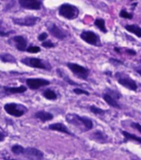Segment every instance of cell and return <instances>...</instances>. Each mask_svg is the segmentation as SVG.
I'll use <instances>...</instances> for the list:
<instances>
[{
  "mask_svg": "<svg viewBox=\"0 0 141 160\" xmlns=\"http://www.w3.org/2000/svg\"><path fill=\"white\" fill-rule=\"evenodd\" d=\"M137 72H138V73L141 76V69H139V70H137Z\"/></svg>",
  "mask_w": 141,
  "mask_h": 160,
  "instance_id": "cell-37",
  "label": "cell"
},
{
  "mask_svg": "<svg viewBox=\"0 0 141 160\" xmlns=\"http://www.w3.org/2000/svg\"><path fill=\"white\" fill-rule=\"evenodd\" d=\"M73 92L76 93L77 95H81V94H84L86 95V96H89V93L86 91H84V90L79 89V88H75V89H73Z\"/></svg>",
  "mask_w": 141,
  "mask_h": 160,
  "instance_id": "cell-30",
  "label": "cell"
},
{
  "mask_svg": "<svg viewBox=\"0 0 141 160\" xmlns=\"http://www.w3.org/2000/svg\"><path fill=\"white\" fill-rule=\"evenodd\" d=\"M66 120L68 123L73 124L74 126H77L79 128L83 130V128H84V131H88L90 129L93 128V122L92 121L88 118L85 117H80V116L77 115V114H73V113H68V115L66 116Z\"/></svg>",
  "mask_w": 141,
  "mask_h": 160,
  "instance_id": "cell-1",
  "label": "cell"
},
{
  "mask_svg": "<svg viewBox=\"0 0 141 160\" xmlns=\"http://www.w3.org/2000/svg\"><path fill=\"white\" fill-rule=\"evenodd\" d=\"M104 99H105V102H106L109 105L113 107V108H119V109L121 108H120V106L119 105V103L117 102V100L115 99V98H114V97H113L110 94L104 95Z\"/></svg>",
  "mask_w": 141,
  "mask_h": 160,
  "instance_id": "cell-17",
  "label": "cell"
},
{
  "mask_svg": "<svg viewBox=\"0 0 141 160\" xmlns=\"http://www.w3.org/2000/svg\"><path fill=\"white\" fill-rule=\"evenodd\" d=\"M35 118L39 119L42 122H47L53 119V115L51 113L45 112V111H40L35 113Z\"/></svg>",
  "mask_w": 141,
  "mask_h": 160,
  "instance_id": "cell-16",
  "label": "cell"
},
{
  "mask_svg": "<svg viewBox=\"0 0 141 160\" xmlns=\"http://www.w3.org/2000/svg\"><path fill=\"white\" fill-rule=\"evenodd\" d=\"M22 8L32 10H39L41 8V3L39 0H19Z\"/></svg>",
  "mask_w": 141,
  "mask_h": 160,
  "instance_id": "cell-11",
  "label": "cell"
},
{
  "mask_svg": "<svg viewBox=\"0 0 141 160\" xmlns=\"http://www.w3.org/2000/svg\"><path fill=\"white\" fill-rule=\"evenodd\" d=\"M24 148L20 146V145H14L13 146L12 148V152L14 153V154H17V155H19V154H23L24 152Z\"/></svg>",
  "mask_w": 141,
  "mask_h": 160,
  "instance_id": "cell-24",
  "label": "cell"
},
{
  "mask_svg": "<svg viewBox=\"0 0 141 160\" xmlns=\"http://www.w3.org/2000/svg\"><path fill=\"white\" fill-rule=\"evenodd\" d=\"M68 67L71 70V71L73 74H75L76 76L82 79H87V77L89 76V70L84 66H79L78 64L75 63H68L67 64Z\"/></svg>",
  "mask_w": 141,
  "mask_h": 160,
  "instance_id": "cell-5",
  "label": "cell"
},
{
  "mask_svg": "<svg viewBox=\"0 0 141 160\" xmlns=\"http://www.w3.org/2000/svg\"><path fill=\"white\" fill-rule=\"evenodd\" d=\"M26 50L30 53H37L40 51V48L38 47V46H29V47L27 48Z\"/></svg>",
  "mask_w": 141,
  "mask_h": 160,
  "instance_id": "cell-29",
  "label": "cell"
},
{
  "mask_svg": "<svg viewBox=\"0 0 141 160\" xmlns=\"http://www.w3.org/2000/svg\"><path fill=\"white\" fill-rule=\"evenodd\" d=\"M115 51H117V52L120 53V50H119V49H118V48H115Z\"/></svg>",
  "mask_w": 141,
  "mask_h": 160,
  "instance_id": "cell-38",
  "label": "cell"
},
{
  "mask_svg": "<svg viewBox=\"0 0 141 160\" xmlns=\"http://www.w3.org/2000/svg\"><path fill=\"white\" fill-rule=\"evenodd\" d=\"M48 29H49V31L51 33V34L55 37V38H57L59 39H65L68 34L64 32L63 30H62L61 29H59V27L57 26L56 24H49V25L48 26Z\"/></svg>",
  "mask_w": 141,
  "mask_h": 160,
  "instance_id": "cell-12",
  "label": "cell"
},
{
  "mask_svg": "<svg viewBox=\"0 0 141 160\" xmlns=\"http://www.w3.org/2000/svg\"><path fill=\"white\" fill-rule=\"evenodd\" d=\"M91 138L94 139V141H97V142H100V143L108 142V136L101 131L94 132V133H92Z\"/></svg>",
  "mask_w": 141,
  "mask_h": 160,
  "instance_id": "cell-15",
  "label": "cell"
},
{
  "mask_svg": "<svg viewBox=\"0 0 141 160\" xmlns=\"http://www.w3.org/2000/svg\"><path fill=\"white\" fill-rule=\"evenodd\" d=\"M4 110L10 115L19 118L27 112V108L24 106L16 104V103H8L4 106Z\"/></svg>",
  "mask_w": 141,
  "mask_h": 160,
  "instance_id": "cell-3",
  "label": "cell"
},
{
  "mask_svg": "<svg viewBox=\"0 0 141 160\" xmlns=\"http://www.w3.org/2000/svg\"><path fill=\"white\" fill-rule=\"evenodd\" d=\"M131 126L133 127L134 128L137 129L139 132L141 133V125L140 124H139L138 122H133V123L131 124Z\"/></svg>",
  "mask_w": 141,
  "mask_h": 160,
  "instance_id": "cell-32",
  "label": "cell"
},
{
  "mask_svg": "<svg viewBox=\"0 0 141 160\" xmlns=\"http://www.w3.org/2000/svg\"><path fill=\"white\" fill-rule=\"evenodd\" d=\"M126 53H128L129 55H136L135 51H134V50H126Z\"/></svg>",
  "mask_w": 141,
  "mask_h": 160,
  "instance_id": "cell-35",
  "label": "cell"
},
{
  "mask_svg": "<svg viewBox=\"0 0 141 160\" xmlns=\"http://www.w3.org/2000/svg\"><path fill=\"white\" fill-rule=\"evenodd\" d=\"M23 154L25 155L29 160H42L44 158V153L34 148H28L24 149Z\"/></svg>",
  "mask_w": 141,
  "mask_h": 160,
  "instance_id": "cell-8",
  "label": "cell"
},
{
  "mask_svg": "<svg viewBox=\"0 0 141 160\" xmlns=\"http://www.w3.org/2000/svg\"><path fill=\"white\" fill-rule=\"evenodd\" d=\"M44 96L45 98H47L49 100H55L57 98V95L55 94V92H54L51 90H46L44 92Z\"/></svg>",
  "mask_w": 141,
  "mask_h": 160,
  "instance_id": "cell-23",
  "label": "cell"
},
{
  "mask_svg": "<svg viewBox=\"0 0 141 160\" xmlns=\"http://www.w3.org/2000/svg\"><path fill=\"white\" fill-rule=\"evenodd\" d=\"M59 14L68 19H74L78 17V9L75 6L69 4V3H64L63 5L60 6Z\"/></svg>",
  "mask_w": 141,
  "mask_h": 160,
  "instance_id": "cell-2",
  "label": "cell"
},
{
  "mask_svg": "<svg viewBox=\"0 0 141 160\" xmlns=\"http://www.w3.org/2000/svg\"><path fill=\"white\" fill-rule=\"evenodd\" d=\"M47 37L48 34H46V33H42V34L38 37V39H39V40H40V41H43V40H45V39H47Z\"/></svg>",
  "mask_w": 141,
  "mask_h": 160,
  "instance_id": "cell-33",
  "label": "cell"
},
{
  "mask_svg": "<svg viewBox=\"0 0 141 160\" xmlns=\"http://www.w3.org/2000/svg\"><path fill=\"white\" fill-rule=\"evenodd\" d=\"M5 160H15V159H10V158H5Z\"/></svg>",
  "mask_w": 141,
  "mask_h": 160,
  "instance_id": "cell-39",
  "label": "cell"
},
{
  "mask_svg": "<svg viewBox=\"0 0 141 160\" xmlns=\"http://www.w3.org/2000/svg\"><path fill=\"white\" fill-rule=\"evenodd\" d=\"M22 63L31 66L33 68L49 70V68H47L45 64L43 63V61L38 58H25L24 60H22Z\"/></svg>",
  "mask_w": 141,
  "mask_h": 160,
  "instance_id": "cell-9",
  "label": "cell"
},
{
  "mask_svg": "<svg viewBox=\"0 0 141 160\" xmlns=\"http://www.w3.org/2000/svg\"><path fill=\"white\" fill-rule=\"evenodd\" d=\"M116 76H117L118 78V82L120 85H122L125 87H126L127 89H129L131 91H136L137 88H138L136 82L130 77L120 73H117Z\"/></svg>",
  "mask_w": 141,
  "mask_h": 160,
  "instance_id": "cell-4",
  "label": "cell"
},
{
  "mask_svg": "<svg viewBox=\"0 0 141 160\" xmlns=\"http://www.w3.org/2000/svg\"><path fill=\"white\" fill-rule=\"evenodd\" d=\"M0 59L1 61L3 62H7V63H16V59L13 57V55L8 53H4V54H1L0 55Z\"/></svg>",
  "mask_w": 141,
  "mask_h": 160,
  "instance_id": "cell-20",
  "label": "cell"
},
{
  "mask_svg": "<svg viewBox=\"0 0 141 160\" xmlns=\"http://www.w3.org/2000/svg\"><path fill=\"white\" fill-rule=\"evenodd\" d=\"M120 17H122V18H133V15L131 14V13H128L127 11L125 10H122L121 12H120Z\"/></svg>",
  "mask_w": 141,
  "mask_h": 160,
  "instance_id": "cell-28",
  "label": "cell"
},
{
  "mask_svg": "<svg viewBox=\"0 0 141 160\" xmlns=\"http://www.w3.org/2000/svg\"><path fill=\"white\" fill-rule=\"evenodd\" d=\"M13 41L16 43V47L20 51H24L27 49V40L23 36L18 35L13 37Z\"/></svg>",
  "mask_w": 141,
  "mask_h": 160,
  "instance_id": "cell-13",
  "label": "cell"
},
{
  "mask_svg": "<svg viewBox=\"0 0 141 160\" xmlns=\"http://www.w3.org/2000/svg\"><path fill=\"white\" fill-rule=\"evenodd\" d=\"M94 24H95L101 31L104 32V33H106V32H107V29L105 28V22L104 19H102V18H98V19H96V20L94 21Z\"/></svg>",
  "mask_w": 141,
  "mask_h": 160,
  "instance_id": "cell-22",
  "label": "cell"
},
{
  "mask_svg": "<svg viewBox=\"0 0 141 160\" xmlns=\"http://www.w3.org/2000/svg\"><path fill=\"white\" fill-rule=\"evenodd\" d=\"M39 20L38 17H32V16H27L25 18H13V21L14 24L21 26H34V24Z\"/></svg>",
  "mask_w": 141,
  "mask_h": 160,
  "instance_id": "cell-7",
  "label": "cell"
},
{
  "mask_svg": "<svg viewBox=\"0 0 141 160\" xmlns=\"http://www.w3.org/2000/svg\"><path fill=\"white\" fill-rule=\"evenodd\" d=\"M58 72H59V76H61L62 78L65 81V82H67L68 83H69L70 85H73V86H79V85L78 84V83H76V82H73L72 80H71L70 78H68V76H64V75H62V73L60 72V70H58Z\"/></svg>",
  "mask_w": 141,
  "mask_h": 160,
  "instance_id": "cell-25",
  "label": "cell"
},
{
  "mask_svg": "<svg viewBox=\"0 0 141 160\" xmlns=\"http://www.w3.org/2000/svg\"><path fill=\"white\" fill-rule=\"evenodd\" d=\"M140 62H141V60H140Z\"/></svg>",
  "mask_w": 141,
  "mask_h": 160,
  "instance_id": "cell-40",
  "label": "cell"
},
{
  "mask_svg": "<svg viewBox=\"0 0 141 160\" xmlns=\"http://www.w3.org/2000/svg\"><path fill=\"white\" fill-rule=\"evenodd\" d=\"M26 83L30 89L36 90L39 89V87L49 85L50 82L49 81H46V80H43V79L29 78L26 80Z\"/></svg>",
  "mask_w": 141,
  "mask_h": 160,
  "instance_id": "cell-10",
  "label": "cell"
},
{
  "mask_svg": "<svg viewBox=\"0 0 141 160\" xmlns=\"http://www.w3.org/2000/svg\"><path fill=\"white\" fill-rule=\"evenodd\" d=\"M5 138V136H4V134L2 132H0V142H3V140Z\"/></svg>",
  "mask_w": 141,
  "mask_h": 160,
  "instance_id": "cell-36",
  "label": "cell"
},
{
  "mask_svg": "<svg viewBox=\"0 0 141 160\" xmlns=\"http://www.w3.org/2000/svg\"><path fill=\"white\" fill-rule=\"evenodd\" d=\"M12 33H14L13 30H9V31H6L5 29H3L2 26H1V21H0V36H8V35H10Z\"/></svg>",
  "mask_w": 141,
  "mask_h": 160,
  "instance_id": "cell-26",
  "label": "cell"
},
{
  "mask_svg": "<svg viewBox=\"0 0 141 160\" xmlns=\"http://www.w3.org/2000/svg\"><path fill=\"white\" fill-rule=\"evenodd\" d=\"M42 46L45 48H53L54 47V45L51 41H45L42 43Z\"/></svg>",
  "mask_w": 141,
  "mask_h": 160,
  "instance_id": "cell-31",
  "label": "cell"
},
{
  "mask_svg": "<svg viewBox=\"0 0 141 160\" xmlns=\"http://www.w3.org/2000/svg\"><path fill=\"white\" fill-rule=\"evenodd\" d=\"M80 38L85 42L92 45H99L100 40L99 37L92 31H84L80 34Z\"/></svg>",
  "mask_w": 141,
  "mask_h": 160,
  "instance_id": "cell-6",
  "label": "cell"
},
{
  "mask_svg": "<svg viewBox=\"0 0 141 160\" xmlns=\"http://www.w3.org/2000/svg\"><path fill=\"white\" fill-rule=\"evenodd\" d=\"M122 134H123L124 136H125V141H128V140H134V141H136V142H139L141 143V138H139V137L135 136V135H134V134L129 133L125 131H122Z\"/></svg>",
  "mask_w": 141,
  "mask_h": 160,
  "instance_id": "cell-21",
  "label": "cell"
},
{
  "mask_svg": "<svg viewBox=\"0 0 141 160\" xmlns=\"http://www.w3.org/2000/svg\"><path fill=\"white\" fill-rule=\"evenodd\" d=\"M125 29L127 31L130 32V33H133L134 34H135L136 36L141 38V28L139 27L138 25H135V24H130V25H126Z\"/></svg>",
  "mask_w": 141,
  "mask_h": 160,
  "instance_id": "cell-19",
  "label": "cell"
},
{
  "mask_svg": "<svg viewBox=\"0 0 141 160\" xmlns=\"http://www.w3.org/2000/svg\"><path fill=\"white\" fill-rule=\"evenodd\" d=\"M110 62H112L114 64H123V62L121 61H119V60H115V59H110Z\"/></svg>",
  "mask_w": 141,
  "mask_h": 160,
  "instance_id": "cell-34",
  "label": "cell"
},
{
  "mask_svg": "<svg viewBox=\"0 0 141 160\" xmlns=\"http://www.w3.org/2000/svg\"><path fill=\"white\" fill-rule=\"evenodd\" d=\"M90 111L94 114H103V113L105 112V110H102V109L97 108L95 106H91L90 107Z\"/></svg>",
  "mask_w": 141,
  "mask_h": 160,
  "instance_id": "cell-27",
  "label": "cell"
},
{
  "mask_svg": "<svg viewBox=\"0 0 141 160\" xmlns=\"http://www.w3.org/2000/svg\"><path fill=\"white\" fill-rule=\"evenodd\" d=\"M49 129L50 130H54V131H58L61 132H64L66 134H68V135H72L73 136V134L71 132L68 131V128L63 125V123H54L51 124L49 126Z\"/></svg>",
  "mask_w": 141,
  "mask_h": 160,
  "instance_id": "cell-14",
  "label": "cell"
},
{
  "mask_svg": "<svg viewBox=\"0 0 141 160\" xmlns=\"http://www.w3.org/2000/svg\"><path fill=\"white\" fill-rule=\"evenodd\" d=\"M4 91L12 94H16V93H23V92H26L27 88L24 86H20L18 87H4Z\"/></svg>",
  "mask_w": 141,
  "mask_h": 160,
  "instance_id": "cell-18",
  "label": "cell"
}]
</instances>
